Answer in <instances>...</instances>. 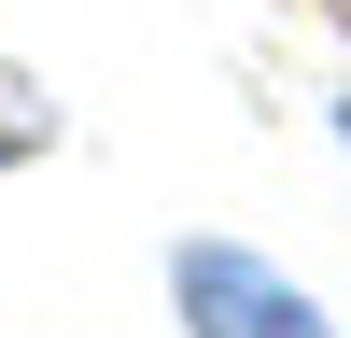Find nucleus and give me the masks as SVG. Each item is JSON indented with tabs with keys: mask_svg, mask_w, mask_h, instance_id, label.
Returning a JSON list of instances; mask_svg holds the SVG:
<instances>
[{
	"mask_svg": "<svg viewBox=\"0 0 351 338\" xmlns=\"http://www.w3.org/2000/svg\"><path fill=\"white\" fill-rule=\"evenodd\" d=\"M337 141H351V99H337Z\"/></svg>",
	"mask_w": 351,
	"mask_h": 338,
	"instance_id": "obj_3",
	"label": "nucleus"
},
{
	"mask_svg": "<svg viewBox=\"0 0 351 338\" xmlns=\"http://www.w3.org/2000/svg\"><path fill=\"white\" fill-rule=\"evenodd\" d=\"M169 296H183V338H337L309 310V282L239 254V240H183L169 254Z\"/></svg>",
	"mask_w": 351,
	"mask_h": 338,
	"instance_id": "obj_1",
	"label": "nucleus"
},
{
	"mask_svg": "<svg viewBox=\"0 0 351 338\" xmlns=\"http://www.w3.org/2000/svg\"><path fill=\"white\" fill-rule=\"evenodd\" d=\"M43 141H56V99L14 71V56H0V169H14V155H43Z\"/></svg>",
	"mask_w": 351,
	"mask_h": 338,
	"instance_id": "obj_2",
	"label": "nucleus"
}]
</instances>
